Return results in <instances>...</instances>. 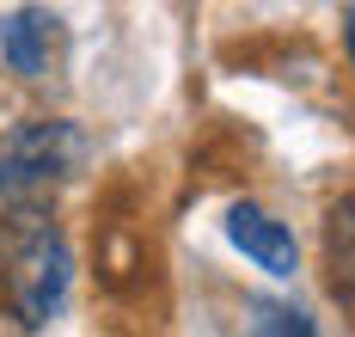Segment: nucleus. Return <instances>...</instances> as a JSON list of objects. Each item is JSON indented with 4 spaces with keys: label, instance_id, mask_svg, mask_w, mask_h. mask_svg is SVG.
I'll list each match as a JSON object with an SVG mask.
<instances>
[{
    "label": "nucleus",
    "instance_id": "nucleus-1",
    "mask_svg": "<svg viewBox=\"0 0 355 337\" xmlns=\"http://www.w3.org/2000/svg\"><path fill=\"white\" fill-rule=\"evenodd\" d=\"M68 295H73V245L62 221L49 209L0 221V306L25 331H43L62 319Z\"/></svg>",
    "mask_w": 355,
    "mask_h": 337
},
{
    "label": "nucleus",
    "instance_id": "nucleus-2",
    "mask_svg": "<svg viewBox=\"0 0 355 337\" xmlns=\"http://www.w3.org/2000/svg\"><path fill=\"white\" fill-rule=\"evenodd\" d=\"M86 166V135L68 116H25L0 129V221L43 215L49 196Z\"/></svg>",
    "mask_w": 355,
    "mask_h": 337
},
{
    "label": "nucleus",
    "instance_id": "nucleus-3",
    "mask_svg": "<svg viewBox=\"0 0 355 337\" xmlns=\"http://www.w3.org/2000/svg\"><path fill=\"white\" fill-rule=\"evenodd\" d=\"M227 239H233V252H245L263 276H276L288 282L294 270H300V239H294V227L276 221L263 202H233L227 209Z\"/></svg>",
    "mask_w": 355,
    "mask_h": 337
},
{
    "label": "nucleus",
    "instance_id": "nucleus-4",
    "mask_svg": "<svg viewBox=\"0 0 355 337\" xmlns=\"http://www.w3.org/2000/svg\"><path fill=\"white\" fill-rule=\"evenodd\" d=\"M55 43H62V19L49 6H12V12H0V62L19 80H49Z\"/></svg>",
    "mask_w": 355,
    "mask_h": 337
},
{
    "label": "nucleus",
    "instance_id": "nucleus-5",
    "mask_svg": "<svg viewBox=\"0 0 355 337\" xmlns=\"http://www.w3.org/2000/svg\"><path fill=\"white\" fill-rule=\"evenodd\" d=\"M324 276H331V295L355 306V190L337 196L324 215Z\"/></svg>",
    "mask_w": 355,
    "mask_h": 337
},
{
    "label": "nucleus",
    "instance_id": "nucleus-6",
    "mask_svg": "<svg viewBox=\"0 0 355 337\" xmlns=\"http://www.w3.org/2000/svg\"><path fill=\"white\" fill-rule=\"evenodd\" d=\"M239 337H319L313 313L294 306V300H270V295H251L239 306Z\"/></svg>",
    "mask_w": 355,
    "mask_h": 337
},
{
    "label": "nucleus",
    "instance_id": "nucleus-7",
    "mask_svg": "<svg viewBox=\"0 0 355 337\" xmlns=\"http://www.w3.org/2000/svg\"><path fill=\"white\" fill-rule=\"evenodd\" d=\"M343 49H349V68H355V6H343Z\"/></svg>",
    "mask_w": 355,
    "mask_h": 337
}]
</instances>
